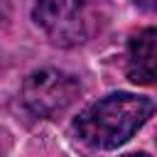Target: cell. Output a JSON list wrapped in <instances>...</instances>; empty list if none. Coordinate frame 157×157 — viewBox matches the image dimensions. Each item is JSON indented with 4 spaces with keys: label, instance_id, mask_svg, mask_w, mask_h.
<instances>
[{
    "label": "cell",
    "instance_id": "1",
    "mask_svg": "<svg viewBox=\"0 0 157 157\" xmlns=\"http://www.w3.org/2000/svg\"><path fill=\"white\" fill-rule=\"evenodd\" d=\"M155 108L152 98L118 91L86 105L74 120V132L93 150H115L152 118Z\"/></svg>",
    "mask_w": 157,
    "mask_h": 157
},
{
    "label": "cell",
    "instance_id": "2",
    "mask_svg": "<svg viewBox=\"0 0 157 157\" xmlns=\"http://www.w3.org/2000/svg\"><path fill=\"white\" fill-rule=\"evenodd\" d=\"M78 81L71 74L52 66L32 71L22 83V103L39 118H56L78 98Z\"/></svg>",
    "mask_w": 157,
    "mask_h": 157
},
{
    "label": "cell",
    "instance_id": "3",
    "mask_svg": "<svg viewBox=\"0 0 157 157\" xmlns=\"http://www.w3.org/2000/svg\"><path fill=\"white\" fill-rule=\"evenodd\" d=\"M34 20L44 34L61 47L83 42V0H34Z\"/></svg>",
    "mask_w": 157,
    "mask_h": 157
},
{
    "label": "cell",
    "instance_id": "4",
    "mask_svg": "<svg viewBox=\"0 0 157 157\" xmlns=\"http://www.w3.org/2000/svg\"><path fill=\"white\" fill-rule=\"evenodd\" d=\"M128 78L142 86H157V27L140 29L128 44Z\"/></svg>",
    "mask_w": 157,
    "mask_h": 157
},
{
    "label": "cell",
    "instance_id": "5",
    "mask_svg": "<svg viewBox=\"0 0 157 157\" xmlns=\"http://www.w3.org/2000/svg\"><path fill=\"white\" fill-rule=\"evenodd\" d=\"M132 2L145 12H157V0H132Z\"/></svg>",
    "mask_w": 157,
    "mask_h": 157
},
{
    "label": "cell",
    "instance_id": "6",
    "mask_svg": "<svg viewBox=\"0 0 157 157\" xmlns=\"http://www.w3.org/2000/svg\"><path fill=\"white\" fill-rule=\"evenodd\" d=\"M123 157H150V155H145V152H130V155H123Z\"/></svg>",
    "mask_w": 157,
    "mask_h": 157
},
{
    "label": "cell",
    "instance_id": "7",
    "mask_svg": "<svg viewBox=\"0 0 157 157\" xmlns=\"http://www.w3.org/2000/svg\"><path fill=\"white\" fill-rule=\"evenodd\" d=\"M0 157H2V150H0Z\"/></svg>",
    "mask_w": 157,
    "mask_h": 157
}]
</instances>
